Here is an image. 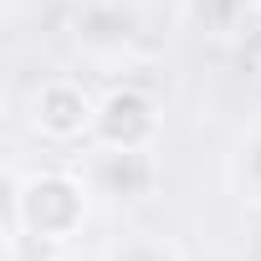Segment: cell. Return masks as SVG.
I'll return each mask as SVG.
<instances>
[{"instance_id": "cell-1", "label": "cell", "mask_w": 261, "mask_h": 261, "mask_svg": "<svg viewBox=\"0 0 261 261\" xmlns=\"http://www.w3.org/2000/svg\"><path fill=\"white\" fill-rule=\"evenodd\" d=\"M92 215V185L72 169H31L11 179V261L21 246L62 251L82 236Z\"/></svg>"}, {"instance_id": "cell-2", "label": "cell", "mask_w": 261, "mask_h": 261, "mask_svg": "<svg viewBox=\"0 0 261 261\" xmlns=\"http://www.w3.org/2000/svg\"><path fill=\"white\" fill-rule=\"evenodd\" d=\"M164 139V102L139 87V82H118L97 97V118H92V149H113V154H154Z\"/></svg>"}, {"instance_id": "cell-3", "label": "cell", "mask_w": 261, "mask_h": 261, "mask_svg": "<svg viewBox=\"0 0 261 261\" xmlns=\"http://www.w3.org/2000/svg\"><path fill=\"white\" fill-rule=\"evenodd\" d=\"M92 118H97V97L77 82V77H46L31 102H26V123H31V134L41 144H82L92 139Z\"/></svg>"}, {"instance_id": "cell-4", "label": "cell", "mask_w": 261, "mask_h": 261, "mask_svg": "<svg viewBox=\"0 0 261 261\" xmlns=\"http://www.w3.org/2000/svg\"><path fill=\"white\" fill-rule=\"evenodd\" d=\"M225 185L246 210H261V118L236 134V144L225 154Z\"/></svg>"}, {"instance_id": "cell-5", "label": "cell", "mask_w": 261, "mask_h": 261, "mask_svg": "<svg viewBox=\"0 0 261 261\" xmlns=\"http://www.w3.org/2000/svg\"><path fill=\"white\" fill-rule=\"evenodd\" d=\"M102 261H185V256L164 230H123L102 251Z\"/></svg>"}, {"instance_id": "cell-6", "label": "cell", "mask_w": 261, "mask_h": 261, "mask_svg": "<svg viewBox=\"0 0 261 261\" xmlns=\"http://www.w3.org/2000/svg\"><path fill=\"white\" fill-rule=\"evenodd\" d=\"M67 261H82V256H67ZM87 261H102V256H87Z\"/></svg>"}, {"instance_id": "cell-7", "label": "cell", "mask_w": 261, "mask_h": 261, "mask_svg": "<svg viewBox=\"0 0 261 261\" xmlns=\"http://www.w3.org/2000/svg\"><path fill=\"white\" fill-rule=\"evenodd\" d=\"M251 6H256V11H261V0H251Z\"/></svg>"}]
</instances>
